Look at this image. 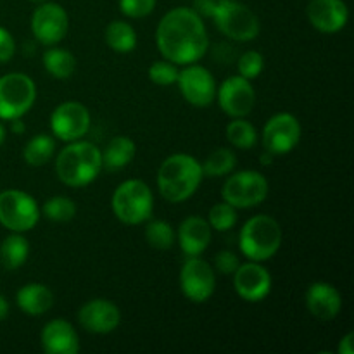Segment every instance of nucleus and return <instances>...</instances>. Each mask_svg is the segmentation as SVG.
Instances as JSON below:
<instances>
[{
	"label": "nucleus",
	"instance_id": "obj_1",
	"mask_svg": "<svg viewBox=\"0 0 354 354\" xmlns=\"http://www.w3.org/2000/svg\"><path fill=\"white\" fill-rule=\"evenodd\" d=\"M156 45L162 57L176 66L199 62L209 48L206 24L194 9L175 7L159 21Z\"/></svg>",
	"mask_w": 354,
	"mask_h": 354
},
{
	"label": "nucleus",
	"instance_id": "obj_2",
	"mask_svg": "<svg viewBox=\"0 0 354 354\" xmlns=\"http://www.w3.org/2000/svg\"><path fill=\"white\" fill-rule=\"evenodd\" d=\"M203 178V165L194 156L171 154L158 169L159 194L168 203H183L197 192Z\"/></svg>",
	"mask_w": 354,
	"mask_h": 354
},
{
	"label": "nucleus",
	"instance_id": "obj_3",
	"mask_svg": "<svg viewBox=\"0 0 354 354\" xmlns=\"http://www.w3.org/2000/svg\"><path fill=\"white\" fill-rule=\"evenodd\" d=\"M102 169V151L82 138L69 142L55 159L57 178L73 189H82L95 182Z\"/></svg>",
	"mask_w": 354,
	"mask_h": 354
},
{
	"label": "nucleus",
	"instance_id": "obj_4",
	"mask_svg": "<svg viewBox=\"0 0 354 354\" xmlns=\"http://www.w3.org/2000/svg\"><path fill=\"white\" fill-rule=\"evenodd\" d=\"M282 227L268 214H256L249 218L239 235V248L249 261H268L282 245Z\"/></svg>",
	"mask_w": 354,
	"mask_h": 354
},
{
	"label": "nucleus",
	"instance_id": "obj_5",
	"mask_svg": "<svg viewBox=\"0 0 354 354\" xmlns=\"http://www.w3.org/2000/svg\"><path fill=\"white\" fill-rule=\"evenodd\" d=\"M113 213L121 223L142 225L154 213V196L151 187L137 178L124 180L116 187L111 197Z\"/></svg>",
	"mask_w": 354,
	"mask_h": 354
},
{
	"label": "nucleus",
	"instance_id": "obj_6",
	"mask_svg": "<svg viewBox=\"0 0 354 354\" xmlns=\"http://www.w3.org/2000/svg\"><path fill=\"white\" fill-rule=\"evenodd\" d=\"M211 19L225 37L235 41H252L261 31L254 10L237 0H216Z\"/></svg>",
	"mask_w": 354,
	"mask_h": 354
},
{
	"label": "nucleus",
	"instance_id": "obj_7",
	"mask_svg": "<svg viewBox=\"0 0 354 354\" xmlns=\"http://www.w3.org/2000/svg\"><path fill=\"white\" fill-rule=\"evenodd\" d=\"M268 192L270 183L263 173L256 169H244L230 173L221 189V197L235 209H251L265 203Z\"/></svg>",
	"mask_w": 354,
	"mask_h": 354
},
{
	"label": "nucleus",
	"instance_id": "obj_8",
	"mask_svg": "<svg viewBox=\"0 0 354 354\" xmlns=\"http://www.w3.org/2000/svg\"><path fill=\"white\" fill-rule=\"evenodd\" d=\"M37 100V85L24 73L0 76V120L23 118Z\"/></svg>",
	"mask_w": 354,
	"mask_h": 354
},
{
	"label": "nucleus",
	"instance_id": "obj_9",
	"mask_svg": "<svg viewBox=\"0 0 354 354\" xmlns=\"http://www.w3.org/2000/svg\"><path fill=\"white\" fill-rule=\"evenodd\" d=\"M40 221V207L30 194L17 189L0 192V225L7 230L26 234Z\"/></svg>",
	"mask_w": 354,
	"mask_h": 354
},
{
	"label": "nucleus",
	"instance_id": "obj_10",
	"mask_svg": "<svg viewBox=\"0 0 354 354\" xmlns=\"http://www.w3.org/2000/svg\"><path fill=\"white\" fill-rule=\"evenodd\" d=\"M180 289L192 303H206L216 290V270L206 259L190 256L183 261L180 270Z\"/></svg>",
	"mask_w": 354,
	"mask_h": 354
},
{
	"label": "nucleus",
	"instance_id": "obj_11",
	"mask_svg": "<svg viewBox=\"0 0 354 354\" xmlns=\"http://www.w3.org/2000/svg\"><path fill=\"white\" fill-rule=\"evenodd\" d=\"M31 33L40 41L41 45H57L68 35L69 30V16L64 7L57 2L38 3L37 9L31 14Z\"/></svg>",
	"mask_w": 354,
	"mask_h": 354
},
{
	"label": "nucleus",
	"instance_id": "obj_12",
	"mask_svg": "<svg viewBox=\"0 0 354 354\" xmlns=\"http://www.w3.org/2000/svg\"><path fill=\"white\" fill-rule=\"evenodd\" d=\"M303 128L299 120L290 113L273 114L261 131V142L265 151L273 156H283L292 152L301 142Z\"/></svg>",
	"mask_w": 354,
	"mask_h": 354
},
{
	"label": "nucleus",
	"instance_id": "obj_13",
	"mask_svg": "<svg viewBox=\"0 0 354 354\" xmlns=\"http://www.w3.org/2000/svg\"><path fill=\"white\" fill-rule=\"evenodd\" d=\"M90 111L78 100L61 102L50 114L52 133L66 144L85 137L90 130Z\"/></svg>",
	"mask_w": 354,
	"mask_h": 354
},
{
	"label": "nucleus",
	"instance_id": "obj_14",
	"mask_svg": "<svg viewBox=\"0 0 354 354\" xmlns=\"http://www.w3.org/2000/svg\"><path fill=\"white\" fill-rule=\"evenodd\" d=\"M176 85L183 99L194 107H209L216 100V80L209 69L197 62L180 69Z\"/></svg>",
	"mask_w": 354,
	"mask_h": 354
},
{
	"label": "nucleus",
	"instance_id": "obj_15",
	"mask_svg": "<svg viewBox=\"0 0 354 354\" xmlns=\"http://www.w3.org/2000/svg\"><path fill=\"white\" fill-rule=\"evenodd\" d=\"M216 99L221 111L230 118H245L256 104V92L251 80L241 75L225 80L216 90Z\"/></svg>",
	"mask_w": 354,
	"mask_h": 354
},
{
	"label": "nucleus",
	"instance_id": "obj_16",
	"mask_svg": "<svg viewBox=\"0 0 354 354\" xmlns=\"http://www.w3.org/2000/svg\"><path fill=\"white\" fill-rule=\"evenodd\" d=\"M234 287L245 303H261L272 292V275L261 263H241L234 273Z\"/></svg>",
	"mask_w": 354,
	"mask_h": 354
},
{
	"label": "nucleus",
	"instance_id": "obj_17",
	"mask_svg": "<svg viewBox=\"0 0 354 354\" xmlns=\"http://www.w3.org/2000/svg\"><path fill=\"white\" fill-rule=\"evenodd\" d=\"M78 324L90 334H111L121 324V311L113 301L92 299L78 311Z\"/></svg>",
	"mask_w": 354,
	"mask_h": 354
},
{
	"label": "nucleus",
	"instance_id": "obj_18",
	"mask_svg": "<svg viewBox=\"0 0 354 354\" xmlns=\"http://www.w3.org/2000/svg\"><path fill=\"white\" fill-rule=\"evenodd\" d=\"M306 16L311 26L322 33H337L349 21V9L344 0H310Z\"/></svg>",
	"mask_w": 354,
	"mask_h": 354
},
{
	"label": "nucleus",
	"instance_id": "obj_19",
	"mask_svg": "<svg viewBox=\"0 0 354 354\" xmlns=\"http://www.w3.org/2000/svg\"><path fill=\"white\" fill-rule=\"evenodd\" d=\"M304 299H306L308 311L322 322L334 320L342 310L341 292L328 282L311 283Z\"/></svg>",
	"mask_w": 354,
	"mask_h": 354
},
{
	"label": "nucleus",
	"instance_id": "obj_20",
	"mask_svg": "<svg viewBox=\"0 0 354 354\" xmlns=\"http://www.w3.org/2000/svg\"><path fill=\"white\" fill-rule=\"evenodd\" d=\"M40 342L41 349L47 354H76L80 351L78 332L62 318H55L45 324Z\"/></svg>",
	"mask_w": 354,
	"mask_h": 354
},
{
	"label": "nucleus",
	"instance_id": "obj_21",
	"mask_svg": "<svg viewBox=\"0 0 354 354\" xmlns=\"http://www.w3.org/2000/svg\"><path fill=\"white\" fill-rule=\"evenodd\" d=\"M211 237H213V228L207 223V220H204L199 214L185 218L176 232L180 249L185 258L203 254L209 248Z\"/></svg>",
	"mask_w": 354,
	"mask_h": 354
},
{
	"label": "nucleus",
	"instance_id": "obj_22",
	"mask_svg": "<svg viewBox=\"0 0 354 354\" xmlns=\"http://www.w3.org/2000/svg\"><path fill=\"white\" fill-rule=\"evenodd\" d=\"M16 303L28 317H41L54 306V294L44 283L31 282L17 290Z\"/></svg>",
	"mask_w": 354,
	"mask_h": 354
},
{
	"label": "nucleus",
	"instance_id": "obj_23",
	"mask_svg": "<svg viewBox=\"0 0 354 354\" xmlns=\"http://www.w3.org/2000/svg\"><path fill=\"white\" fill-rule=\"evenodd\" d=\"M137 154V145L130 137L118 135L107 142L106 149L102 151V168L107 171H120L127 168L133 161Z\"/></svg>",
	"mask_w": 354,
	"mask_h": 354
},
{
	"label": "nucleus",
	"instance_id": "obj_24",
	"mask_svg": "<svg viewBox=\"0 0 354 354\" xmlns=\"http://www.w3.org/2000/svg\"><path fill=\"white\" fill-rule=\"evenodd\" d=\"M30 256V244L23 234L12 232L0 244V263L7 272L19 270Z\"/></svg>",
	"mask_w": 354,
	"mask_h": 354
},
{
	"label": "nucleus",
	"instance_id": "obj_25",
	"mask_svg": "<svg viewBox=\"0 0 354 354\" xmlns=\"http://www.w3.org/2000/svg\"><path fill=\"white\" fill-rule=\"evenodd\" d=\"M104 40L111 50L118 54H130L137 47V31L127 21L114 19L106 26Z\"/></svg>",
	"mask_w": 354,
	"mask_h": 354
},
{
	"label": "nucleus",
	"instance_id": "obj_26",
	"mask_svg": "<svg viewBox=\"0 0 354 354\" xmlns=\"http://www.w3.org/2000/svg\"><path fill=\"white\" fill-rule=\"evenodd\" d=\"M41 61H44L45 71L54 76L55 80L71 78L76 71V64H78L73 52H69L68 48L55 47V45H52L44 52Z\"/></svg>",
	"mask_w": 354,
	"mask_h": 354
},
{
	"label": "nucleus",
	"instance_id": "obj_27",
	"mask_svg": "<svg viewBox=\"0 0 354 354\" xmlns=\"http://www.w3.org/2000/svg\"><path fill=\"white\" fill-rule=\"evenodd\" d=\"M55 152V140L50 135H35L28 140V144L23 149V159L26 165L35 166H45L52 159Z\"/></svg>",
	"mask_w": 354,
	"mask_h": 354
},
{
	"label": "nucleus",
	"instance_id": "obj_28",
	"mask_svg": "<svg viewBox=\"0 0 354 354\" xmlns=\"http://www.w3.org/2000/svg\"><path fill=\"white\" fill-rule=\"evenodd\" d=\"M237 166V156L232 149L220 147L211 152L203 165L204 176L209 178H220V176L230 175Z\"/></svg>",
	"mask_w": 354,
	"mask_h": 354
},
{
	"label": "nucleus",
	"instance_id": "obj_29",
	"mask_svg": "<svg viewBox=\"0 0 354 354\" xmlns=\"http://www.w3.org/2000/svg\"><path fill=\"white\" fill-rule=\"evenodd\" d=\"M227 140L234 145L235 149H242V151H249L258 142V131H256L254 124L249 123L244 118H234L230 123L227 124Z\"/></svg>",
	"mask_w": 354,
	"mask_h": 354
},
{
	"label": "nucleus",
	"instance_id": "obj_30",
	"mask_svg": "<svg viewBox=\"0 0 354 354\" xmlns=\"http://www.w3.org/2000/svg\"><path fill=\"white\" fill-rule=\"evenodd\" d=\"M145 241L152 249L168 251L175 244V230L165 220H152L145 225Z\"/></svg>",
	"mask_w": 354,
	"mask_h": 354
},
{
	"label": "nucleus",
	"instance_id": "obj_31",
	"mask_svg": "<svg viewBox=\"0 0 354 354\" xmlns=\"http://www.w3.org/2000/svg\"><path fill=\"white\" fill-rule=\"evenodd\" d=\"M41 213L47 220L55 221V223H68L76 216V204L69 197L55 196L45 201Z\"/></svg>",
	"mask_w": 354,
	"mask_h": 354
},
{
	"label": "nucleus",
	"instance_id": "obj_32",
	"mask_svg": "<svg viewBox=\"0 0 354 354\" xmlns=\"http://www.w3.org/2000/svg\"><path fill=\"white\" fill-rule=\"evenodd\" d=\"M207 223L216 232H228L237 223V209L228 203L214 204L207 214Z\"/></svg>",
	"mask_w": 354,
	"mask_h": 354
},
{
	"label": "nucleus",
	"instance_id": "obj_33",
	"mask_svg": "<svg viewBox=\"0 0 354 354\" xmlns=\"http://www.w3.org/2000/svg\"><path fill=\"white\" fill-rule=\"evenodd\" d=\"M178 66L173 64L168 59H162V61H154L149 68V78L152 83L159 86H169L176 85V80H178Z\"/></svg>",
	"mask_w": 354,
	"mask_h": 354
},
{
	"label": "nucleus",
	"instance_id": "obj_34",
	"mask_svg": "<svg viewBox=\"0 0 354 354\" xmlns=\"http://www.w3.org/2000/svg\"><path fill=\"white\" fill-rule=\"evenodd\" d=\"M239 75L244 76L248 80L258 78L259 75L265 69V57H263L261 52L258 50H248L239 57L237 62Z\"/></svg>",
	"mask_w": 354,
	"mask_h": 354
},
{
	"label": "nucleus",
	"instance_id": "obj_35",
	"mask_svg": "<svg viewBox=\"0 0 354 354\" xmlns=\"http://www.w3.org/2000/svg\"><path fill=\"white\" fill-rule=\"evenodd\" d=\"M156 3L158 0H120V10L131 19H142L152 14Z\"/></svg>",
	"mask_w": 354,
	"mask_h": 354
},
{
	"label": "nucleus",
	"instance_id": "obj_36",
	"mask_svg": "<svg viewBox=\"0 0 354 354\" xmlns=\"http://www.w3.org/2000/svg\"><path fill=\"white\" fill-rule=\"evenodd\" d=\"M239 265H241V259L232 251H220L214 256V270H218L221 275H234Z\"/></svg>",
	"mask_w": 354,
	"mask_h": 354
},
{
	"label": "nucleus",
	"instance_id": "obj_37",
	"mask_svg": "<svg viewBox=\"0 0 354 354\" xmlns=\"http://www.w3.org/2000/svg\"><path fill=\"white\" fill-rule=\"evenodd\" d=\"M16 54V41L9 30L0 26V64L9 62Z\"/></svg>",
	"mask_w": 354,
	"mask_h": 354
},
{
	"label": "nucleus",
	"instance_id": "obj_38",
	"mask_svg": "<svg viewBox=\"0 0 354 354\" xmlns=\"http://www.w3.org/2000/svg\"><path fill=\"white\" fill-rule=\"evenodd\" d=\"M216 7V0H194L192 9L199 14L201 17H211L213 10Z\"/></svg>",
	"mask_w": 354,
	"mask_h": 354
},
{
	"label": "nucleus",
	"instance_id": "obj_39",
	"mask_svg": "<svg viewBox=\"0 0 354 354\" xmlns=\"http://www.w3.org/2000/svg\"><path fill=\"white\" fill-rule=\"evenodd\" d=\"M337 353L339 354H354V334L353 332H349V334H346L344 337L341 339V342H339V346H337Z\"/></svg>",
	"mask_w": 354,
	"mask_h": 354
},
{
	"label": "nucleus",
	"instance_id": "obj_40",
	"mask_svg": "<svg viewBox=\"0 0 354 354\" xmlns=\"http://www.w3.org/2000/svg\"><path fill=\"white\" fill-rule=\"evenodd\" d=\"M10 130H12V133L21 135L26 130V124H24V121L21 118H16V120H10Z\"/></svg>",
	"mask_w": 354,
	"mask_h": 354
},
{
	"label": "nucleus",
	"instance_id": "obj_41",
	"mask_svg": "<svg viewBox=\"0 0 354 354\" xmlns=\"http://www.w3.org/2000/svg\"><path fill=\"white\" fill-rule=\"evenodd\" d=\"M7 317H9V301L0 294V320H6Z\"/></svg>",
	"mask_w": 354,
	"mask_h": 354
},
{
	"label": "nucleus",
	"instance_id": "obj_42",
	"mask_svg": "<svg viewBox=\"0 0 354 354\" xmlns=\"http://www.w3.org/2000/svg\"><path fill=\"white\" fill-rule=\"evenodd\" d=\"M261 162H263V165H272V162H273V154H272V152L265 151V154L261 156Z\"/></svg>",
	"mask_w": 354,
	"mask_h": 354
},
{
	"label": "nucleus",
	"instance_id": "obj_43",
	"mask_svg": "<svg viewBox=\"0 0 354 354\" xmlns=\"http://www.w3.org/2000/svg\"><path fill=\"white\" fill-rule=\"evenodd\" d=\"M6 135H7L6 127H3V124L0 123V147H2V144H3V142H6Z\"/></svg>",
	"mask_w": 354,
	"mask_h": 354
},
{
	"label": "nucleus",
	"instance_id": "obj_44",
	"mask_svg": "<svg viewBox=\"0 0 354 354\" xmlns=\"http://www.w3.org/2000/svg\"><path fill=\"white\" fill-rule=\"evenodd\" d=\"M28 2H31V3H35V6H38V3H44V2H47V0H28Z\"/></svg>",
	"mask_w": 354,
	"mask_h": 354
}]
</instances>
